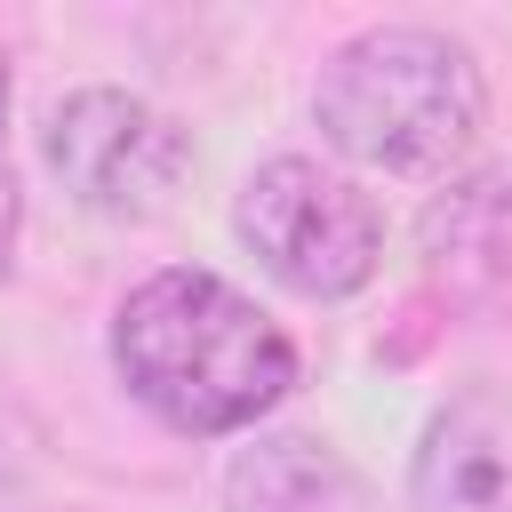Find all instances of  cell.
<instances>
[{
  "mask_svg": "<svg viewBox=\"0 0 512 512\" xmlns=\"http://www.w3.org/2000/svg\"><path fill=\"white\" fill-rule=\"evenodd\" d=\"M112 376L184 440H224L272 416L296 384L288 328L216 272H152L112 312Z\"/></svg>",
  "mask_w": 512,
  "mask_h": 512,
  "instance_id": "obj_1",
  "label": "cell"
},
{
  "mask_svg": "<svg viewBox=\"0 0 512 512\" xmlns=\"http://www.w3.org/2000/svg\"><path fill=\"white\" fill-rule=\"evenodd\" d=\"M320 136L384 176H448L488 120V80L464 40L432 24H368L352 32L312 88Z\"/></svg>",
  "mask_w": 512,
  "mask_h": 512,
  "instance_id": "obj_2",
  "label": "cell"
},
{
  "mask_svg": "<svg viewBox=\"0 0 512 512\" xmlns=\"http://www.w3.org/2000/svg\"><path fill=\"white\" fill-rule=\"evenodd\" d=\"M232 232H240V248L288 296H312V304H336V296L368 288L376 264H384V216H376V200L344 168H320L304 152H280V160H264L240 184Z\"/></svg>",
  "mask_w": 512,
  "mask_h": 512,
  "instance_id": "obj_3",
  "label": "cell"
},
{
  "mask_svg": "<svg viewBox=\"0 0 512 512\" xmlns=\"http://www.w3.org/2000/svg\"><path fill=\"white\" fill-rule=\"evenodd\" d=\"M40 160L72 208L104 224H144L176 200L192 168V136L136 88H72L40 128Z\"/></svg>",
  "mask_w": 512,
  "mask_h": 512,
  "instance_id": "obj_4",
  "label": "cell"
},
{
  "mask_svg": "<svg viewBox=\"0 0 512 512\" xmlns=\"http://www.w3.org/2000/svg\"><path fill=\"white\" fill-rule=\"evenodd\" d=\"M416 264L440 304L504 320L512 312V176L480 168L424 200L416 216Z\"/></svg>",
  "mask_w": 512,
  "mask_h": 512,
  "instance_id": "obj_5",
  "label": "cell"
},
{
  "mask_svg": "<svg viewBox=\"0 0 512 512\" xmlns=\"http://www.w3.org/2000/svg\"><path fill=\"white\" fill-rule=\"evenodd\" d=\"M416 512H512V384H464L408 456Z\"/></svg>",
  "mask_w": 512,
  "mask_h": 512,
  "instance_id": "obj_6",
  "label": "cell"
},
{
  "mask_svg": "<svg viewBox=\"0 0 512 512\" xmlns=\"http://www.w3.org/2000/svg\"><path fill=\"white\" fill-rule=\"evenodd\" d=\"M224 504L232 512H360V472L320 440V432H256L224 464Z\"/></svg>",
  "mask_w": 512,
  "mask_h": 512,
  "instance_id": "obj_7",
  "label": "cell"
},
{
  "mask_svg": "<svg viewBox=\"0 0 512 512\" xmlns=\"http://www.w3.org/2000/svg\"><path fill=\"white\" fill-rule=\"evenodd\" d=\"M32 448H40V432L16 408H0V512L32 504Z\"/></svg>",
  "mask_w": 512,
  "mask_h": 512,
  "instance_id": "obj_8",
  "label": "cell"
},
{
  "mask_svg": "<svg viewBox=\"0 0 512 512\" xmlns=\"http://www.w3.org/2000/svg\"><path fill=\"white\" fill-rule=\"evenodd\" d=\"M16 512H48V504H16Z\"/></svg>",
  "mask_w": 512,
  "mask_h": 512,
  "instance_id": "obj_9",
  "label": "cell"
}]
</instances>
